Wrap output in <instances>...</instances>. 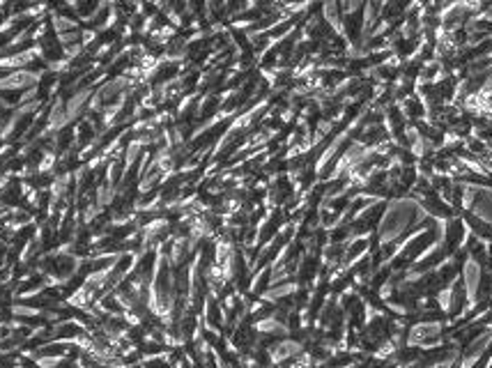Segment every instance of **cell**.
I'll use <instances>...</instances> for the list:
<instances>
[{
  "instance_id": "7a4b0ae2",
  "label": "cell",
  "mask_w": 492,
  "mask_h": 368,
  "mask_svg": "<svg viewBox=\"0 0 492 368\" xmlns=\"http://www.w3.org/2000/svg\"><path fill=\"white\" fill-rule=\"evenodd\" d=\"M35 53H39V51L33 49V51L17 53V56H10V58H0V67H21V65H26V62L33 60Z\"/></svg>"
},
{
  "instance_id": "3957f363",
  "label": "cell",
  "mask_w": 492,
  "mask_h": 368,
  "mask_svg": "<svg viewBox=\"0 0 492 368\" xmlns=\"http://www.w3.org/2000/svg\"><path fill=\"white\" fill-rule=\"evenodd\" d=\"M53 26H55V30H58V33H62V30L65 28H74V21H67V19H53Z\"/></svg>"
},
{
  "instance_id": "6da1fadb",
  "label": "cell",
  "mask_w": 492,
  "mask_h": 368,
  "mask_svg": "<svg viewBox=\"0 0 492 368\" xmlns=\"http://www.w3.org/2000/svg\"><path fill=\"white\" fill-rule=\"evenodd\" d=\"M35 81H37V74H33V72H12L5 78H0V92L28 88V85H33Z\"/></svg>"
},
{
  "instance_id": "277c9868",
  "label": "cell",
  "mask_w": 492,
  "mask_h": 368,
  "mask_svg": "<svg viewBox=\"0 0 492 368\" xmlns=\"http://www.w3.org/2000/svg\"><path fill=\"white\" fill-rule=\"evenodd\" d=\"M37 364L42 366V368H55V366L60 364V357H46V359H39Z\"/></svg>"
}]
</instances>
